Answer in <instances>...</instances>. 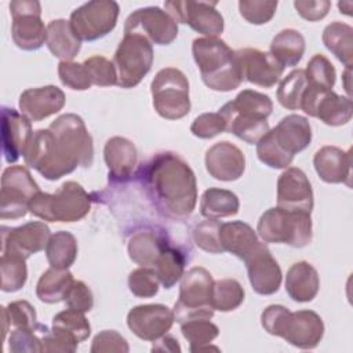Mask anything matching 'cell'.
<instances>
[{"label": "cell", "mask_w": 353, "mask_h": 353, "mask_svg": "<svg viewBox=\"0 0 353 353\" xmlns=\"http://www.w3.org/2000/svg\"><path fill=\"white\" fill-rule=\"evenodd\" d=\"M256 232L265 243L302 248L312 241V218L309 212L273 207L261 215Z\"/></svg>", "instance_id": "7"}, {"label": "cell", "mask_w": 353, "mask_h": 353, "mask_svg": "<svg viewBox=\"0 0 353 353\" xmlns=\"http://www.w3.org/2000/svg\"><path fill=\"white\" fill-rule=\"evenodd\" d=\"M91 210V196L84 188L68 181L55 193L39 192L29 204V211L48 222H76L83 219Z\"/></svg>", "instance_id": "6"}, {"label": "cell", "mask_w": 353, "mask_h": 353, "mask_svg": "<svg viewBox=\"0 0 353 353\" xmlns=\"http://www.w3.org/2000/svg\"><path fill=\"white\" fill-rule=\"evenodd\" d=\"M167 243L165 237L154 230L135 232L128 240V256L139 266L154 268Z\"/></svg>", "instance_id": "31"}, {"label": "cell", "mask_w": 353, "mask_h": 353, "mask_svg": "<svg viewBox=\"0 0 353 353\" xmlns=\"http://www.w3.org/2000/svg\"><path fill=\"white\" fill-rule=\"evenodd\" d=\"M12 17L11 36L15 46L25 51L39 50L47 37V26L40 18L41 6L34 0H14L10 3Z\"/></svg>", "instance_id": "13"}, {"label": "cell", "mask_w": 353, "mask_h": 353, "mask_svg": "<svg viewBox=\"0 0 353 353\" xmlns=\"http://www.w3.org/2000/svg\"><path fill=\"white\" fill-rule=\"evenodd\" d=\"M219 241L225 252L228 251L244 261L259 240L255 230L248 223L243 221H232L221 223Z\"/></svg>", "instance_id": "29"}, {"label": "cell", "mask_w": 353, "mask_h": 353, "mask_svg": "<svg viewBox=\"0 0 353 353\" xmlns=\"http://www.w3.org/2000/svg\"><path fill=\"white\" fill-rule=\"evenodd\" d=\"M26 259L17 254H1L0 273H1V291L15 292L21 290L28 279Z\"/></svg>", "instance_id": "41"}, {"label": "cell", "mask_w": 353, "mask_h": 353, "mask_svg": "<svg viewBox=\"0 0 353 353\" xmlns=\"http://www.w3.org/2000/svg\"><path fill=\"white\" fill-rule=\"evenodd\" d=\"M174 313L161 303L138 305L127 314V325L134 335L154 342L165 335L174 324Z\"/></svg>", "instance_id": "18"}, {"label": "cell", "mask_w": 353, "mask_h": 353, "mask_svg": "<svg viewBox=\"0 0 353 353\" xmlns=\"http://www.w3.org/2000/svg\"><path fill=\"white\" fill-rule=\"evenodd\" d=\"M41 327L43 324H39L37 328H15L8 339L10 350L14 353L43 352V341L37 335Z\"/></svg>", "instance_id": "50"}, {"label": "cell", "mask_w": 353, "mask_h": 353, "mask_svg": "<svg viewBox=\"0 0 353 353\" xmlns=\"http://www.w3.org/2000/svg\"><path fill=\"white\" fill-rule=\"evenodd\" d=\"M244 288L234 279H222L214 281L211 294V306L214 310L232 312L244 302Z\"/></svg>", "instance_id": "40"}, {"label": "cell", "mask_w": 353, "mask_h": 353, "mask_svg": "<svg viewBox=\"0 0 353 353\" xmlns=\"http://www.w3.org/2000/svg\"><path fill=\"white\" fill-rule=\"evenodd\" d=\"M46 44L50 52L61 61H72L81 48V40L76 36L66 19H52L47 25Z\"/></svg>", "instance_id": "30"}, {"label": "cell", "mask_w": 353, "mask_h": 353, "mask_svg": "<svg viewBox=\"0 0 353 353\" xmlns=\"http://www.w3.org/2000/svg\"><path fill=\"white\" fill-rule=\"evenodd\" d=\"M248 280L252 290L259 295H272L279 291L283 273L265 243L258 241L254 250L244 259Z\"/></svg>", "instance_id": "17"}, {"label": "cell", "mask_w": 353, "mask_h": 353, "mask_svg": "<svg viewBox=\"0 0 353 353\" xmlns=\"http://www.w3.org/2000/svg\"><path fill=\"white\" fill-rule=\"evenodd\" d=\"M39 185L23 165H11L3 171L0 192V218L18 219L26 215Z\"/></svg>", "instance_id": "11"}, {"label": "cell", "mask_w": 353, "mask_h": 353, "mask_svg": "<svg viewBox=\"0 0 353 353\" xmlns=\"http://www.w3.org/2000/svg\"><path fill=\"white\" fill-rule=\"evenodd\" d=\"M256 154L258 159L268 167L270 168H288L292 163L294 159L288 157L287 154H284L277 146L276 143L272 141L270 135L266 134L258 143H256Z\"/></svg>", "instance_id": "52"}, {"label": "cell", "mask_w": 353, "mask_h": 353, "mask_svg": "<svg viewBox=\"0 0 353 353\" xmlns=\"http://www.w3.org/2000/svg\"><path fill=\"white\" fill-rule=\"evenodd\" d=\"M294 7L303 19L309 22H316L323 19L328 14L331 3L328 0H296L294 1Z\"/></svg>", "instance_id": "56"}, {"label": "cell", "mask_w": 353, "mask_h": 353, "mask_svg": "<svg viewBox=\"0 0 353 353\" xmlns=\"http://www.w3.org/2000/svg\"><path fill=\"white\" fill-rule=\"evenodd\" d=\"M41 341H43V352H66L72 353L77 349L79 342L72 336L48 330L46 325L41 328Z\"/></svg>", "instance_id": "55"}, {"label": "cell", "mask_w": 353, "mask_h": 353, "mask_svg": "<svg viewBox=\"0 0 353 353\" xmlns=\"http://www.w3.org/2000/svg\"><path fill=\"white\" fill-rule=\"evenodd\" d=\"M313 205V190L306 174L296 167L285 168L277 179V207L310 214Z\"/></svg>", "instance_id": "21"}, {"label": "cell", "mask_w": 353, "mask_h": 353, "mask_svg": "<svg viewBox=\"0 0 353 353\" xmlns=\"http://www.w3.org/2000/svg\"><path fill=\"white\" fill-rule=\"evenodd\" d=\"M74 279L68 269H47L39 279L36 295L44 303H57L65 301Z\"/></svg>", "instance_id": "32"}, {"label": "cell", "mask_w": 353, "mask_h": 353, "mask_svg": "<svg viewBox=\"0 0 353 353\" xmlns=\"http://www.w3.org/2000/svg\"><path fill=\"white\" fill-rule=\"evenodd\" d=\"M338 8L341 10V12L346 14V15H352V1H339L338 3Z\"/></svg>", "instance_id": "58"}, {"label": "cell", "mask_w": 353, "mask_h": 353, "mask_svg": "<svg viewBox=\"0 0 353 353\" xmlns=\"http://www.w3.org/2000/svg\"><path fill=\"white\" fill-rule=\"evenodd\" d=\"M68 309L77 310L81 313H87L94 306V296L91 290L84 281L74 280L66 298H65Z\"/></svg>", "instance_id": "54"}, {"label": "cell", "mask_w": 353, "mask_h": 353, "mask_svg": "<svg viewBox=\"0 0 353 353\" xmlns=\"http://www.w3.org/2000/svg\"><path fill=\"white\" fill-rule=\"evenodd\" d=\"M160 280L153 268L141 266L128 276V288L138 298H152L159 292Z\"/></svg>", "instance_id": "45"}, {"label": "cell", "mask_w": 353, "mask_h": 353, "mask_svg": "<svg viewBox=\"0 0 353 353\" xmlns=\"http://www.w3.org/2000/svg\"><path fill=\"white\" fill-rule=\"evenodd\" d=\"M323 43L346 68H352L353 61V29L350 25L335 21L325 26Z\"/></svg>", "instance_id": "35"}, {"label": "cell", "mask_w": 353, "mask_h": 353, "mask_svg": "<svg viewBox=\"0 0 353 353\" xmlns=\"http://www.w3.org/2000/svg\"><path fill=\"white\" fill-rule=\"evenodd\" d=\"M51 237L50 228L40 221H32L17 228H1V254H17L28 259L44 250Z\"/></svg>", "instance_id": "19"}, {"label": "cell", "mask_w": 353, "mask_h": 353, "mask_svg": "<svg viewBox=\"0 0 353 353\" xmlns=\"http://www.w3.org/2000/svg\"><path fill=\"white\" fill-rule=\"evenodd\" d=\"M313 165L321 181L350 186L352 154L336 146H323L314 153Z\"/></svg>", "instance_id": "27"}, {"label": "cell", "mask_w": 353, "mask_h": 353, "mask_svg": "<svg viewBox=\"0 0 353 353\" xmlns=\"http://www.w3.org/2000/svg\"><path fill=\"white\" fill-rule=\"evenodd\" d=\"M120 7L113 0H92L70 14V26L83 41H95L110 33L119 18Z\"/></svg>", "instance_id": "12"}, {"label": "cell", "mask_w": 353, "mask_h": 353, "mask_svg": "<svg viewBox=\"0 0 353 353\" xmlns=\"http://www.w3.org/2000/svg\"><path fill=\"white\" fill-rule=\"evenodd\" d=\"M307 87V79L303 69H294L288 73L279 84L277 88V101L279 103L288 110L301 109L302 98Z\"/></svg>", "instance_id": "39"}, {"label": "cell", "mask_w": 353, "mask_h": 353, "mask_svg": "<svg viewBox=\"0 0 353 353\" xmlns=\"http://www.w3.org/2000/svg\"><path fill=\"white\" fill-rule=\"evenodd\" d=\"M236 57L240 65L243 81L247 80L258 87L272 88L284 72V66L266 51L241 48L236 51Z\"/></svg>", "instance_id": "20"}, {"label": "cell", "mask_w": 353, "mask_h": 353, "mask_svg": "<svg viewBox=\"0 0 353 353\" xmlns=\"http://www.w3.org/2000/svg\"><path fill=\"white\" fill-rule=\"evenodd\" d=\"M216 1H165V11L176 23H186L205 37H218L223 32V17L215 8Z\"/></svg>", "instance_id": "15"}, {"label": "cell", "mask_w": 353, "mask_h": 353, "mask_svg": "<svg viewBox=\"0 0 353 353\" xmlns=\"http://www.w3.org/2000/svg\"><path fill=\"white\" fill-rule=\"evenodd\" d=\"M181 331L190 345V352H204L210 349L219 350L216 346L210 345L219 335L218 325L211 323L210 319H196L182 323Z\"/></svg>", "instance_id": "38"}, {"label": "cell", "mask_w": 353, "mask_h": 353, "mask_svg": "<svg viewBox=\"0 0 353 353\" xmlns=\"http://www.w3.org/2000/svg\"><path fill=\"white\" fill-rule=\"evenodd\" d=\"M320 288V277L313 265L306 261L294 263L285 276V291L295 302H310Z\"/></svg>", "instance_id": "28"}, {"label": "cell", "mask_w": 353, "mask_h": 353, "mask_svg": "<svg viewBox=\"0 0 353 353\" xmlns=\"http://www.w3.org/2000/svg\"><path fill=\"white\" fill-rule=\"evenodd\" d=\"M8 324L14 328H37V316L34 307L28 301H15L1 307Z\"/></svg>", "instance_id": "49"}, {"label": "cell", "mask_w": 353, "mask_h": 353, "mask_svg": "<svg viewBox=\"0 0 353 353\" xmlns=\"http://www.w3.org/2000/svg\"><path fill=\"white\" fill-rule=\"evenodd\" d=\"M33 131L30 120L18 113L12 108L3 106L1 109V142L3 153L7 163H15L30 143Z\"/></svg>", "instance_id": "22"}, {"label": "cell", "mask_w": 353, "mask_h": 353, "mask_svg": "<svg viewBox=\"0 0 353 353\" xmlns=\"http://www.w3.org/2000/svg\"><path fill=\"white\" fill-rule=\"evenodd\" d=\"M343 79H345V90L347 92V95H350V68H346L345 73H343Z\"/></svg>", "instance_id": "59"}, {"label": "cell", "mask_w": 353, "mask_h": 353, "mask_svg": "<svg viewBox=\"0 0 353 353\" xmlns=\"http://www.w3.org/2000/svg\"><path fill=\"white\" fill-rule=\"evenodd\" d=\"M90 350L91 353H127L130 347L125 338L121 336L117 331L103 330L94 336Z\"/></svg>", "instance_id": "53"}, {"label": "cell", "mask_w": 353, "mask_h": 353, "mask_svg": "<svg viewBox=\"0 0 353 353\" xmlns=\"http://www.w3.org/2000/svg\"><path fill=\"white\" fill-rule=\"evenodd\" d=\"M25 164L48 181L94 161V145L83 119L74 113L57 117L48 128L36 130L25 152Z\"/></svg>", "instance_id": "1"}, {"label": "cell", "mask_w": 353, "mask_h": 353, "mask_svg": "<svg viewBox=\"0 0 353 353\" xmlns=\"http://www.w3.org/2000/svg\"><path fill=\"white\" fill-rule=\"evenodd\" d=\"M128 33L141 34L152 44L168 46L178 36V23L160 7H143L125 19L124 34Z\"/></svg>", "instance_id": "16"}, {"label": "cell", "mask_w": 353, "mask_h": 353, "mask_svg": "<svg viewBox=\"0 0 353 353\" xmlns=\"http://www.w3.org/2000/svg\"><path fill=\"white\" fill-rule=\"evenodd\" d=\"M301 109L306 114L317 117L331 127L349 123L353 114L352 101L349 97L338 95L332 90L320 88L309 83L302 98Z\"/></svg>", "instance_id": "14"}, {"label": "cell", "mask_w": 353, "mask_h": 353, "mask_svg": "<svg viewBox=\"0 0 353 353\" xmlns=\"http://www.w3.org/2000/svg\"><path fill=\"white\" fill-rule=\"evenodd\" d=\"M65 94L57 85L28 88L19 95V110L32 121L44 120L65 106Z\"/></svg>", "instance_id": "25"}, {"label": "cell", "mask_w": 353, "mask_h": 353, "mask_svg": "<svg viewBox=\"0 0 353 353\" xmlns=\"http://www.w3.org/2000/svg\"><path fill=\"white\" fill-rule=\"evenodd\" d=\"M83 65L85 66L92 84L99 87H110L117 84V72L109 59L102 55H94L87 58Z\"/></svg>", "instance_id": "47"}, {"label": "cell", "mask_w": 353, "mask_h": 353, "mask_svg": "<svg viewBox=\"0 0 353 353\" xmlns=\"http://www.w3.org/2000/svg\"><path fill=\"white\" fill-rule=\"evenodd\" d=\"M156 345H153V352H181V346L178 341L170 335H163L157 341H154Z\"/></svg>", "instance_id": "57"}, {"label": "cell", "mask_w": 353, "mask_h": 353, "mask_svg": "<svg viewBox=\"0 0 353 353\" xmlns=\"http://www.w3.org/2000/svg\"><path fill=\"white\" fill-rule=\"evenodd\" d=\"M152 43L141 34H124L114 57L113 65L117 72V84L121 88H132L138 85L149 73L153 65Z\"/></svg>", "instance_id": "10"}, {"label": "cell", "mask_w": 353, "mask_h": 353, "mask_svg": "<svg viewBox=\"0 0 353 353\" xmlns=\"http://www.w3.org/2000/svg\"><path fill=\"white\" fill-rule=\"evenodd\" d=\"M157 211L171 219L188 218L197 203V182L190 165L174 152L153 156L139 172Z\"/></svg>", "instance_id": "2"}, {"label": "cell", "mask_w": 353, "mask_h": 353, "mask_svg": "<svg viewBox=\"0 0 353 353\" xmlns=\"http://www.w3.org/2000/svg\"><path fill=\"white\" fill-rule=\"evenodd\" d=\"M192 54L203 83L212 91L228 92L243 83L240 65L233 51L218 37H199L192 43Z\"/></svg>", "instance_id": "3"}, {"label": "cell", "mask_w": 353, "mask_h": 353, "mask_svg": "<svg viewBox=\"0 0 353 353\" xmlns=\"http://www.w3.org/2000/svg\"><path fill=\"white\" fill-rule=\"evenodd\" d=\"M52 330L72 336L79 343L85 341L91 334V325L84 313L72 309L62 310L54 316Z\"/></svg>", "instance_id": "42"}, {"label": "cell", "mask_w": 353, "mask_h": 353, "mask_svg": "<svg viewBox=\"0 0 353 353\" xmlns=\"http://www.w3.org/2000/svg\"><path fill=\"white\" fill-rule=\"evenodd\" d=\"M277 4V1L269 0H241L239 1V11L247 22L263 25L273 18Z\"/></svg>", "instance_id": "48"}, {"label": "cell", "mask_w": 353, "mask_h": 353, "mask_svg": "<svg viewBox=\"0 0 353 353\" xmlns=\"http://www.w3.org/2000/svg\"><path fill=\"white\" fill-rule=\"evenodd\" d=\"M207 172L223 182L237 181L245 171V156L232 142L221 141L214 143L204 157Z\"/></svg>", "instance_id": "23"}, {"label": "cell", "mask_w": 353, "mask_h": 353, "mask_svg": "<svg viewBox=\"0 0 353 353\" xmlns=\"http://www.w3.org/2000/svg\"><path fill=\"white\" fill-rule=\"evenodd\" d=\"M272 99L254 90H243L237 97L225 103L219 113L226 121V131L247 143H258L268 132V117L272 114Z\"/></svg>", "instance_id": "4"}, {"label": "cell", "mask_w": 353, "mask_h": 353, "mask_svg": "<svg viewBox=\"0 0 353 353\" xmlns=\"http://www.w3.org/2000/svg\"><path fill=\"white\" fill-rule=\"evenodd\" d=\"M305 74L309 84L320 88L332 90L335 84V77H336L335 68L323 54H316L310 58V61L307 62Z\"/></svg>", "instance_id": "43"}, {"label": "cell", "mask_w": 353, "mask_h": 353, "mask_svg": "<svg viewBox=\"0 0 353 353\" xmlns=\"http://www.w3.org/2000/svg\"><path fill=\"white\" fill-rule=\"evenodd\" d=\"M185 254L179 248L167 243L153 268L159 276L160 284L167 290L174 287L185 273Z\"/></svg>", "instance_id": "37"}, {"label": "cell", "mask_w": 353, "mask_h": 353, "mask_svg": "<svg viewBox=\"0 0 353 353\" xmlns=\"http://www.w3.org/2000/svg\"><path fill=\"white\" fill-rule=\"evenodd\" d=\"M212 285L211 273L201 266H194L183 273L179 285V299L172 309L175 321L182 324L196 319H211L215 312L211 306Z\"/></svg>", "instance_id": "8"}, {"label": "cell", "mask_w": 353, "mask_h": 353, "mask_svg": "<svg viewBox=\"0 0 353 353\" xmlns=\"http://www.w3.org/2000/svg\"><path fill=\"white\" fill-rule=\"evenodd\" d=\"M77 240L66 230H59L51 234L47 247L46 256L51 268L69 269L77 258Z\"/></svg>", "instance_id": "36"}, {"label": "cell", "mask_w": 353, "mask_h": 353, "mask_svg": "<svg viewBox=\"0 0 353 353\" xmlns=\"http://www.w3.org/2000/svg\"><path fill=\"white\" fill-rule=\"evenodd\" d=\"M261 324L268 334L299 349H314L324 335V323L316 312H291L283 305L268 306L261 314Z\"/></svg>", "instance_id": "5"}, {"label": "cell", "mask_w": 353, "mask_h": 353, "mask_svg": "<svg viewBox=\"0 0 353 353\" xmlns=\"http://www.w3.org/2000/svg\"><path fill=\"white\" fill-rule=\"evenodd\" d=\"M58 76L63 85L74 91H85L92 85L91 77L83 63L61 61L58 63Z\"/></svg>", "instance_id": "46"}, {"label": "cell", "mask_w": 353, "mask_h": 353, "mask_svg": "<svg viewBox=\"0 0 353 353\" xmlns=\"http://www.w3.org/2000/svg\"><path fill=\"white\" fill-rule=\"evenodd\" d=\"M239 197L232 190L210 188L201 194L200 214L205 218L218 219L232 216L239 212Z\"/></svg>", "instance_id": "33"}, {"label": "cell", "mask_w": 353, "mask_h": 353, "mask_svg": "<svg viewBox=\"0 0 353 353\" xmlns=\"http://www.w3.org/2000/svg\"><path fill=\"white\" fill-rule=\"evenodd\" d=\"M269 52L284 68L295 66L303 57L305 37L295 29H283L273 37Z\"/></svg>", "instance_id": "34"}, {"label": "cell", "mask_w": 353, "mask_h": 353, "mask_svg": "<svg viewBox=\"0 0 353 353\" xmlns=\"http://www.w3.org/2000/svg\"><path fill=\"white\" fill-rule=\"evenodd\" d=\"M219 228L221 222L216 219L207 218L199 222L193 229V240L196 245L210 254H222L225 250L219 241Z\"/></svg>", "instance_id": "44"}, {"label": "cell", "mask_w": 353, "mask_h": 353, "mask_svg": "<svg viewBox=\"0 0 353 353\" xmlns=\"http://www.w3.org/2000/svg\"><path fill=\"white\" fill-rule=\"evenodd\" d=\"M103 159L109 170V179L113 182H125L131 178L138 153L135 145L124 137H112L103 148Z\"/></svg>", "instance_id": "26"}, {"label": "cell", "mask_w": 353, "mask_h": 353, "mask_svg": "<svg viewBox=\"0 0 353 353\" xmlns=\"http://www.w3.org/2000/svg\"><path fill=\"white\" fill-rule=\"evenodd\" d=\"M223 131H226V121L219 112L203 113L197 116L190 125V132L201 139L214 138Z\"/></svg>", "instance_id": "51"}, {"label": "cell", "mask_w": 353, "mask_h": 353, "mask_svg": "<svg viewBox=\"0 0 353 353\" xmlns=\"http://www.w3.org/2000/svg\"><path fill=\"white\" fill-rule=\"evenodd\" d=\"M276 146L288 157L305 150L312 142V127L306 117L299 114H288L268 132Z\"/></svg>", "instance_id": "24"}, {"label": "cell", "mask_w": 353, "mask_h": 353, "mask_svg": "<svg viewBox=\"0 0 353 353\" xmlns=\"http://www.w3.org/2000/svg\"><path fill=\"white\" fill-rule=\"evenodd\" d=\"M153 108L167 120H178L190 112L189 81L176 68L160 69L150 84Z\"/></svg>", "instance_id": "9"}]
</instances>
